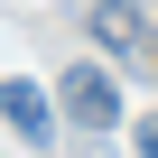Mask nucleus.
Segmentation results:
<instances>
[{"instance_id":"nucleus-1","label":"nucleus","mask_w":158,"mask_h":158,"mask_svg":"<svg viewBox=\"0 0 158 158\" xmlns=\"http://www.w3.org/2000/svg\"><path fill=\"white\" fill-rule=\"evenodd\" d=\"M56 102H65V121H74V130H93V139H112V130H121V84H112L102 65H74Z\"/></svg>"},{"instance_id":"nucleus-2","label":"nucleus","mask_w":158,"mask_h":158,"mask_svg":"<svg viewBox=\"0 0 158 158\" xmlns=\"http://www.w3.org/2000/svg\"><path fill=\"white\" fill-rule=\"evenodd\" d=\"M0 121H10L28 149H56V130H65V102H47V84H0Z\"/></svg>"},{"instance_id":"nucleus-3","label":"nucleus","mask_w":158,"mask_h":158,"mask_svg":"<svg viewBox=\"0 0 158 158\" xmlns=\"http://www.w3.org/2000/svg\"><path fill=\"white\" fill-rule=\"evenodd\" d=\"M84 28H93L112 56H149V19H139V0H93Z\"/></svg>"}]
</instances>
